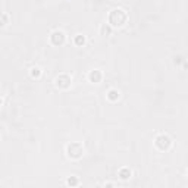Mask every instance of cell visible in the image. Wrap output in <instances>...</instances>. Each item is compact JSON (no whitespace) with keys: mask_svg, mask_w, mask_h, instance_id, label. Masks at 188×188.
I'll use <instances>...</instances> for the list:
<instances>
[{"mask_svg":"<svg viewBox=\"0 0 188 188\" xmlns=\"http://www.w3.org/2000/svg\"><path fill=\"white\" fill-rule=\"evenodd\" d=\"M66 151H68V156H69V157L78 159V157L82 156L84 149H82V146H81L79 143H71V144L66 147Z\"/></svg>","mask_w":188,"mask_h":188,"instance_id":"6da1fadb","label":"cell"},{"mask_svg":"<svg viewBox=\"0 0 188 188\" xmlns=\"http://www.w3.org/2000/svg\"><path fill=\"white\" fill-rule=\"evenodd\" d=\"M56 85L57 87H60V88H66V87H69L71 85V78L66 75H60L56 78Z\"/></svg>","mask_w":188,"mask_h":188,"instance_id":"3957f363","label":"cell"},{"mask_svg":"<svg viewBox=\"0 0 188 188\" xmlns=\"http://www.w3.org/2000/svg\"><path fill=\"white\" fill-rule=\"evenodd\" d=\"M119 176L122 178V179H128V178H131V171L129 169H120L119 171Z\"/></svg>","mask_w":188,"mask_h":188,"instance_id":"8992f818","label":"cell"},{"mask_svg":"<svg viewBox=\"0 0 188 188\" xmlns=\"http://www.w3.org/2000/svg\"><path fill=\"white\" fill-rule=\"evenodd\" d=\"M171 144H172L171 138H169L168 135H165V134H162V135H159V137L156 138V146H157L160 150H168V149L171 147Z\"/></svg>","mask_w":188,"mask_h":188,"instance_id":"7a4b0ae2","label":"cell"},{"mask_svg":"<svg viewBox=\"0 0 188 188\" xmlns=\"http://www.w3.org/2000/svg\"><path fill=\"white\" fill-rule=\"evenodd\" d=\"M66 184H68V185H76V184H78V179H75V178L71 179V178H69V179L66 181Z\"/></svg>","mask_w":188,"mask_h":188,"instance_id":"30bf717a","label":"cell"},{"mask_svg":"<svg viewBox=\"0 0 188 188\" xmlns=\"http://www.w3.org/2000/svg\"><path fill=\"white\" fill-rule=\"evenodd\" d=\"M107 97H109L110 100H116V99H119V91H118V90H110V91L107 93Z\"/></svg>","mask_w":188,"mask_h":188,"instance_id":"52a82bcc","label":"cell"},{"mask_svg":"<svg viewBox=\"0 0 188 188\" xmlns=\"http://www.w3.org/2000/svg\"><path fill=\"white\" fill-rule=\"evenodd\" d=\"M40 74H41V72H40V68H37V66L31 69V75L33 76H40Z\"/></svg>","mask_w":188,"mask_h":188,"instance_id":"9c48e42d","label":"cell"},{"mask_svg":"<svg viewBox=\"0 0 188 188\" xmlns=\"http://www.w3.org/2000/svg\"><path fill=\"white\" fill-rule=\"evenodd\" d=\"M88 78H90L91 82H100L102 81V72L100 71H91Z\"/></svg>","mask_w":188,"mask_h":188,"instance_id":"5b68a950","label":"cell"},{"mask_svg":"<svg viewBox=\"0 0 188 188\" xmlns=\"http://www.w3.org/2000/svg\"><path fill=\"white\" fill-rule=\"evenodd\" d=\"M50 38H52V43H53V44L59 46V44H62V43L65 41V34H63L62 31H54Z\"/></svg>","mask_w":188,"mask_h":188,"instance_id":"277c9868","label":"cell"},{"mask_svg":"<svg viewBox=\"0 0 188 188\" xmlns=\"http://www.w3.org/2000/svg\"><path fill=\"white\" fill-rule=\"evenodd\" d=\"M84 41H85V38H84V36H76L75 37V43L79 46V44H84Z\"/></svg>","mask_w":188,"mask_h":188,"instance_id":"ba28073f","label":"cell"}]
</instances>
